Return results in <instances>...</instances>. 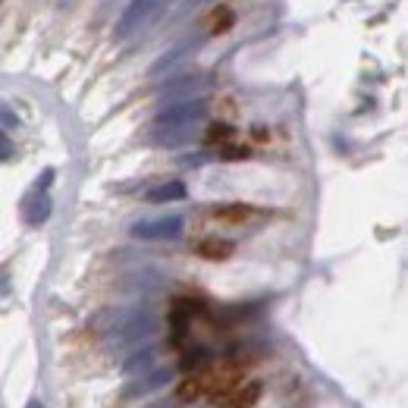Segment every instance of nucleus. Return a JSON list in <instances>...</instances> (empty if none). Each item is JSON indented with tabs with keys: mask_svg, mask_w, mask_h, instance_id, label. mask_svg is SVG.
Returning a JSON list of instances; mask_svg holds the SVG:
<instances>
[{
	"mask_svg": "<svg viewBox=\"0 0 408 408\" xmlns=\"http://www.w3.org/2000/svg\"><path fill=\"white\" fill-rule=\"evenodd\" d=\"M201 85H204L201 75H185V79H179V82H170V85H163V95H170V98H176V95H192V91H198Z\"/></svg>",
	"mask_w": 408,
	"mask_h": 408,
	"instance_id": "obj_13",
	"label": "nucleus"
},
{
	"mask_svg": "<svg viewBox=\"0 0 408 408\" xmlns=\"http://www.w3.org/2000/svg\"><path fill=\"white\" fill-rule=\"evenodd\" d=\"M50 183H54V170H44V176L38 179V192H48Z\"/></svg>",
	"mask_w": 408,
	"mask_h": 408,
	"instance_id": "obj_20",
	"label": "nucleus"
},
{
	"mask_svg": "<svg viewBox=\"0 0 408 408\" xmlns=\"http://www.w3.org/2000/svg\"><path fill=\"white\" fill-rule=\"evenodd\" d=\"M230 136H232L230 126H214V129H211V142H226Z\"/></svg>",
	"mask_w": 408,
	"mask_h": 408,
	"instance_id": "obj_17",
	"label": "nucleus"
},
{
	"mask_svg": "<svg viewBox=\"0 0 408 408\" xmlns=\"http://www.w3.org/2000/svg\"><path fill=\"white\" fill-rule=\"evenodd\" d=\"M207 160H211V154H189V157H183L185 167H201V163H207Z\"/></svg>",
	"mask_w": 408,
	"mask_h": 408,
	"instance_id": "obj_18",
	"label": "nucleus"
},
{
	"mask_svg": "<svg viewBox=\"0 0 408 408\" xmlns=\"http://www.w3.org/2000/svg\"><path fill=\"white\" fill-rule=\"evenodd\" d=\"M185 195H189L185 183H163V185H154L145 198H148L151 204H163V201H183Z\"/></svg>",
	"mask_w": 408,
	"mask_h": 408,
	"instance_id": "obj_10",
	"label": "nucleus"
},
{
	"mask_svg": "<svg viewBox=\"0 0 408 408\" xmlns=\"http://www.w3.org/2000/svg\"><path fill=\"white\" fill-rule=\"evenodd\" d=\"M204 113H207V104L204 101H183V104H173V107L160 110L154 116V126H195Z\"/></svg>",
	"mask_w": 408,
	"mask_h": 408,
	"instance_id": "obj_4",
	"label": "nucleus"
},
{
	"mask_svg": "<svg viewBox=\"0 0 408 408\" xmlns=\"http://www.w3.org/2000/svg\"><path fill=\"white\" fill-rule=\"evenodd\" d=\"M10 157H13V142H10V138L0 132V163L10 160Z\"/></svg>",
	"mask_w": 408,
	"mask_h": 408,
	"instance_id": "obj_16",
	"label": "nucleus"
},
{
	"mask_svg": "<svg viewBox=\"0 0 408 408\" xmlns=\"http://www.w3.org/2000/svg\"><path fill=\"white\" fill-rule=\"evenodd\" d=\"M252 151L242 148V145H223V148L217 151V157H223V160H242V157H248Z\"/></svg>",
	"mask_w": 408,
	"mask_h": 408,
	"instance_id": "obj_14",
	"label": "nucleus"
},
{
	"mask_svg": "<svg viewBox=\"0 0 408 408\" xmlns=\"http://www.w3.org/2000/svg\"><path fill=\"white\" fill-rule=\"evenodd\" d=\"M170 380H173V371H167V367H148V371H142V374H138L129 387L122 389V399H138V396H148V393H154V389H163Z\"/></svg>",
	"mask_w": 408,
	"mask_h": 408,
	"instance_id": "obj_5",
	"label": "nucleus"
},
{
	"mask_svg": "<svg viewBox=\"0 0 408 408\" xmlns=\"http://www.w3.org/2000/svg\"><path fill=\"white\" fill-rule=\"evenodd\" d=\"M201 41H204V38H198V41H183V44H176V48H173V50H167V54H163L160 60H157L154 66H151V75H160L163 69L176 66V63L183 60L185 54H192V50H198V48H201Z\"/></svg>",
	"mask_w": 408,
	"mask_h": 408,
	"instance_id": "obj_9",
	"label": "nucleus"
},
{
	"mask_svg": "<svg viewBox=\"0 0 408 408\" xmlns=\"http://www.w3.org/2000/svg\"><path fill=\"white\" fill-rule=\"evenodd\" d=\"M154 10H157V0H132L129 7L122 10L120 19H116L113 35H116V38H129V35H136L138 28H142L145 22L154 16Z\"/></svg>",
	"mask_w": 408,
	"mask_h": 408,
	"instance_id": "obj_3",
	"label": "nucleus"
},
{
	"mask_svg": "<svg viewBox=\"0 0 408 408\" xmlns=\"http://www.w3.org/2000/svg\"><path fill=\"white\" fill-rule=\"evenodd\" d=\"M26 408H44V405H41V399H32V402H28Z\"/></svg>",
	"mask_w": 408,
	"mask_h": 408,
	"instance_id": "obj_22",
	"label": "nucleus"
},
{
	"mask_svg": "<svg viewBox=\"0 0 408 408\" xmlns=\"http://www.w3.org/2000/svg\"><path fill=\"white\" fill-rule=\"evenodd\" d=\"M214 217L226 223H254V220H264V211L252 204H220L214 207Z\"/></svg>",
	"mask_w": 408,
	"mask_h": 408,
	"instance_id": "obj_7",
	"label": "nucleus"
},
{
	"mask_svg": "<svg viewBox=\"0 0 408 408\" xmlns=\"http://www.w3.org/2000/svg\"><path fill=\"white\" fill-rule=\"evenodd\" d=\"M154 330H157L154 314H151V311H142V308H132L129 317L122 320L116 330H110V333L104 336V342H107L110 352H126V349L138 346L142 340H148Z\"/></svg>",
	"mask_w": 408,
	"mask_h": 408,
	"instance_id": "obj_1",
	"label": "nucleus"
},
{
	"mask_svg": "<svg viewBox=\"0 0 408 408\" xmlns=\"http://www.w3.org/2000/svg\"><path fill=\"white\" fill-rule=\"evenodd\" d=\"M50 198L44 195V192H35V195H28L26 201H22V217H26V223H32V226H41L44 220L50 217Z\"/></svg>",
	"mask_w": 408,
	"mask_h": 408,
	"instance_id": "obj_8",
	"label": "nucleus"
},
{
	"mask_svg": "<svg viewBox=\"0 0 408 408\" xmlns=\"http://www.w3.org/2000/svg\"><path fill=\"white\" fill-rule=\"evenodd\" d=\"M185 220L179 214H170V217H154V220H138L132 223V236L136 239H148V242H157V239H179L183 236Z\"/></svg>",
	"mask_w": 408,
	"mask_h": 408,
	"instance_id": "obj_2",
	"label": "nucleus"
},
{
	"mask_svg": "<svg viewBox=\"0 0 408 408\" xmlns=\"http://www.w3.org/2000/svg\"><path fill=\"white\" fill-rule=\"evenodd\" d=\"M195 138V126H154L151 129V142L160 148H179Z\"/></svg>",
	"mask_w": 408,
	"mask_h": 408,
	"instance_id": "obj_6",
	"label": "nucleus"
},
{
	"mask_svg": "<svg viewBox=\"0 0 408 408\" xmlns=\"http://www.w3.org/2000/svg\"><path fill=\"white\" fill-rule=\"evenodd\" d=\"M151 408H176V405H173V402H154Z\"/></svg>",
	"mask_w": 408,
	"mask_h": 408,
	"instance_id": "obj_21",
	"label": "nucleus"
},
{
	"mask_svg": "<svg viewBox=\"0 0 408 408\" xmlns=\"http://www.w3.org/2000/svg\"><path fill=\"white\" fill-rule=\"evenodd\" d=\"M211 19H214V26H217V32H223V28H230V26H232V16L226 13V10H220V13H214Z\"/></svg>",
	"mask_w": 408,
	"mask_h": 408,
	"instance_id": "obj_15",
	"label": "nucleus"
},
{
	"mask_svg": "<svg viewBox=\"0 0 408 408\" xmlns=\"http://www.w3.org/2000/svg\"><path fill=\"white\" fill-rule=\"evenodd\" d=\"M198 254H204V258L211 261H223L232 254V242H223V239H207V242L198 245Z\"/></svg>",
	"mask_w": 408,
	"mask_h": 408,
	"instance_id": "obj_12",
	"label": "nucleus"
},
{
	"mask_svg": "<svg viewBox=\"0 0 408 408\" xmlns=\"http://www.w3.org/2000/svg\"><path fill=\"white\" fill-rule=\"evenodd\" d=\"M151 364H154V346H145L122 361V374H142V371H148Z\"/></svg>",
	"mask_w": 408,
	"mask_h": 408,
	"instance_id": "obj_11",
	"label": "nucleus"
},
{
	"mask_svg": "<svg viewBox=\"0 0 408 408\" xmlns=\"http://www.w3.org/2000/svg\"><path fill=\"white\" fill-rule=\"evenodd\" d=\"M0 122H3V126H16L19 120H16V116L10 113V107H0Z\"/></svg>",
	"mask_w": 408,
	"mask_h": 408,
	"instance_id": "obj_19",
	"label": "nucleus"
}]
</instances>
